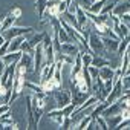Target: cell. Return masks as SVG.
Segmentation results:
<instances>
[{
	"label": "cell",
	"instance_id": "6da1fadb",
	"mask_svg": "<svg viewBox=\"0 0 130 130\" xmlns=\"http://www.w3.org/2000/svg\"><path fill=\"white\" fill-rule=\"evenodd\" d=\"M89 49H90V52L93 55H103V57H106V54H107V51L104 47V43H103V38L96 32H90L89 34Z\"/></svg>",
	"mask_w": 130,
	"mask_h": 130
},
{
	"label": "cell",
	"instance_id": "7a4b0ae2",
	"mask_svg": "<svg viewBox=\"0 0 130 130\" xmlns=\"http://www.w3.org/2000/svg\"><path fill=\"white\" fill-rule=\"evenodd\" d=\"M52 96H54V100L57 103V109H61V107L72 103V93L69 90H63V89L60 90V87L52 92Z\"/></svg>",
	"mask_w": 130,
	"mask_h": 130
},
{
	"label": "cell",
	"instance_id": "3957f363",
	"mask_svg": "<svg viewBox=\"0 0 130 130\" xmlns=\"http://www.w3.org/2000/svg\"><path fill=\"white\" fill-rule=\"evenodd\" d=\"M34 28L31 26H26V28H22V26H11L9 29H6L5 32H2V35L5 37V40H12L15 37H22V35H26V34H32Z\"/></svg>",
	"mask_w": 130,
	"mask_h": 130
},
{
	"label": "cell",
	"instance_id": "277c9868",
	"mask_svg": "<svg viewBox=\"0 0 130 130\" xmlns=\"http://www.w3.org/2000/svg\"><path fill=\"white\" fill-rule=\"evenodd\" d=\"M110 19L113 20V31H115V34L118 35V38H119V40H121V38H125V37H128V35H130L128 26H127L124 22H121L118 15H115V14H112V12H110Z\"/></svg>",
	"mask_w": 130,
	"mask_h": 130
},
{
	"label": "cell",
	"instance_id": "5b68a950",
	"mask_svg": "<svg viewBox=\"0 0 130 130\" xmlns=\"http://www.w3.org/2000/svg\"><path fill=\"white\" fill-rule=\"evenodd\" d=\"M44 63V49H43V44H37L34 47V72H40L41 66Z\"/></svg>",
	"mask_w": 130,
	"mask_h": 130
},
{
	"label": "cell",
	"instance_id": "8992f818",
	"mask_svg": "<svg viewBox=\"0 0 130 130\" xmlns=\"http://www.w3.org/2000/svg\"><path fill=\"white\" fill-rule=\"evenodd\" d=\"M122 78V77H121ZM116 80L115 83H113V87H112V90L109 92V95L106 96V101L110 104V103H113V101H116L121 95H122V89H124V84H122V80Z\"/></svg>",
	"mask_w": 130,
	"mask_h": 130
},
{
	"label": "cell",
	"instance_id": "52a82bcc",
	"mask_svg": "<svg viewBox=\"0 0 130 130\" xmlns=\"http://www.w3.org/2000/svg\"><path fill=\"white\" fill-rule=\"evenodd\" d=\"M60 51L64 52V54H68V55H71V57H75V55L81 51V47H80V44L75 43V41H64V43H61Z\"/></svg>",
	"mask_w": 130,
	"mask_h": 130
},
{
	"label": "cell",
	"instance_id": "ba28073f",
	"mask_svg": "<svg viewBox=\"0 0 130 130\" xmlns=\"http://www.w3.org/2000/svg\"><path fill=\"white\" fill-rule=\"evenodd\" d=\"M101 38H103L106 51L110 52V54H116V49H118V44H119V38H113V37H109V35H101Z\"/></svg>",
	"mask_w": 130,
	"mask_h": 130
},
{
	"label": "cell",
	"instance_id": "9c48e42d",
	"mask_svg": "<svg viewBox=\"0 0 130 130\" xmlns=\"http://www.w3.org/2000/svg\"><path fill=\"white\" fill-rule=\"evenodd\" d=\"M25 106L28 112V128H37V122L34 119V112H32V104H31V95L25 98Z\"/></svg>",
	"mask_w": 130,
	"mask_h": 130
},
{
	"label": "cell",
	"instance_id": "30bf717a",
	"mask_svg": "<svg viewBox=\"0 0 130 130\" xmlns=\"http://www.w3.org/2000/svg\"><path fill=\"white\" fill-rule=\"evenodd\" d=\"M41 84V89H43V92H46L47 95H51L55 89H58V87H61V84L52 77V78H49V80H46V81H41L40 83Z\"/></svg>",
	"mask_w": 130,
	"mask_h": 130
},
{
	"label": "cell",
	"instance_id": "8fae6325",
	"mask_svg": "<svg viewBox=\"0 0 130 130\" xmlns=\"http://www.w3.org/2000/svg\"><path fill=\"white\" fill-rule=\"evenodd\" d=\"M20 64L26 68V71H34V54H28V52H22V57L19 60Z\"/></svg>",
	"mask_w": 130,
	"mask_h": 130
},
{
	"label": "cell",
	"instance_id": "7c38bea8",
	"mask_svg": "<svg viewBox=\"0 0 130 130\" xmlns=\"http://www.w3.org/2000/svg\"><path fill=\"white\" fill-rule=\"evenodd\" d=\"M98 77L103 78V80H113V77H115V68L113 66L98 68Z\"/></svg>",
	"mask_w": 130,
	"mask_h": 130
},
{
	"label": "cell",
	"instance_id": "4fadbf2b",
	"mask_svg": "<svg viewBox=\"0 0 130 130\" xmlns=\"http://www.w3.org/2000/svg\"><path fill=\"white\" fill-rule=\"evenodd\" d=\"M20 57H22V51H15V52H6V54L2 57V60L5 61V64L8 66V64L17 63V61L20 60Z\"/></svg>",
	"mask_w": 130,
	"mask_h": 130
},
{
	"label": "cell",
	"instance_id": "5bb4252c",
	"mask_svg": "<svg viewBox=\"0 0 130 130\" xmlns=\"http://www.w3.org/2000/svg\"><path fill=\"white\" fill-rule=\"evenodd\" d=\"M92 66L95 68H103V66H112V63L107 57H103V55H93L92 58ZM115 68V66H113Z\"/></svg>",
	"mask_w": 130,
	"mask_h": 130
},
{
	"label": "cell",
	"instance_id": "9a60e30c",
	"mask_svg": "<svg viewBox=\"0 0 130 130\" xmlns=\"http://www.w3.org/2000/svg\"><path fill=\"white\" fill-rule=\"evenodd\" d=\"M75 17H77V20H78V23H80V26L81 28H84L86 29V25H87V22H89V19L86 17V11L78 5L77 6V9H75Z\"/></svg>",
	"mask_w": 130,
	"mask_h": 130
},
{
	"label": "cell",
	"instance_id": "2e32d148",
	"mask_svg": "<svg viewBox=\"0 0 130 130\" xmlns=\"http://www.w3.org/2000/svg\"><path fill=\"white\" fill-rule=\"evenodd\" d=\"M15 20H17V17H15V15H12V14L9 12V14L2 20V25H0V32H5L6 29H9L11 26H14Z\"/></svg>",
	"mask_w": 130,
	"mask_h": 130
},
{
	"label": "cell",
	"instance_id": "e0dca14e",
	"mask_svg": "<svg viewBox=\"0 0 130 130\" xmlns=\"http://www.w3.org/2000/svg\"><path fill=\"white\" fill-rule=\"evenodd\" d=\"M47 116H49L51 119H54L58 125H61V122H63V119H64L63 109H54V110H51V112L47 113Z\"/></svg>",
	"mask_w": 130,
	"mask_h": 130
},
{
	"label": "cell",
	"instance_id": "ac0fdd59",
	"mask_svg": "<svg viewBox=\"0 0 130 130\" xmlns=\"http://www.w3.org/2000/svg\"><path fill=\"white\" fill-rule=\"evenodd\" d=\"M128 41H130V35L119 40V44H118V49H116V55H118L119 60L122 58V55H124V52H125V49H127V46H128Z\"/></svg>",
	"mask_w": 130,
	"mask_h": 130
},
{
	"label": "cell",
	"instance_id": "d6986e66",
	"mask_svg": "<svg viewBox=\"0 0 130 130\" xmlns=\"http://www.w3.org/2000/svg\"><path fill=\"white\" fill-rule=\"evenodd\" d=\"M25 40V35L22 37H15L12 40H9V49L8 52H15V51H20V46H22V41Z\"/></svg>",
	"mask_w": 130,
	"mask_h": 130
},
{
	"label": "cell",
	"instance_id": "ffe728a7",
	"mask_svg": "<svg viewBox=\"0 0 130 130\" xmlns=\"http://www.w3.org/2000/svg\"><path fill=\"white\" fill-rule=\"evenodd\" d=\"M47 2L49 0H37L35 2V9H37V15H38L40 20L43 19V14H44V9L47 6Z\"/></svg>",
	"mask_w": 130,
	"mask_h": 130
},
{
	"label": "cell",
	"instance_id": "44dd1931",
	"mask_svg": "<svg viewBox=\"0 0 130 130\" xmlns=\"http://www.w3.org/2000/svg\"><path fill=\"white\" fill-rule=\"evenodd\" d=\"M44 35H46V32H37V34H32L31 40H28V41H29V44H31L32 47H35L37 44H40V43L43 41Z\"/></svg>",
	"mask_w": 130,
	"mask_h": 130
},
{
	"label": "cell",
	"instance_id": "7402d4cb",
	"mask_svg": "<svg viewBox=\"0 0 130 130\" xmlns=\"http://www.w3.org/2000/svg\"><path fill=\"white\" fill-rule=\"evenodd\" d=\"M25 89H26V90H31L32 93H40V92H43L41 84H35V83L28 81V80H25Z\"/></svg>",
	"mask_w": 130,
	"mask_h": 130
},
{
	"label": "cell",
	"instance_id": "603a6c76",
	"mask_svg": "<svg viewBox=\"0 0 130 130\" xmlns=\"http://www.w3.org/2000/svg\"><path fill=\"white\" fill-rule=\"evenodd\" d=\"M0 124H2L3 127H5V125H14V124H15L14 119L11 118V110L6 112V113H3V115H0Z\"/></svg>",
	"mask_w": 130,
	"mask_h": 130
},
{
	"label": "cell",
	"instance_id": "cb8c5ba5",
	"mask_svg": "<svg viewBox=\"0 0 130 130\" xmlns=\"http://www.w3.org/2000/svg\"><path fill=\"white\" fill-rule=\"evenodd\" d=\"M92 58H93V54L92 52H83L81 51V63H83V66H90L92 64Z\"/></svg>",
	"mask_w": 130,
	"mask_h": 130
},
{
	"label": "cell",
	"instance_id": "d4e9b609",
	"mask_svg": "<svg viewBox=\"0 0 130 130\" xmlns=\"http://www.w3.org/2000/svg\"><path fill=\"white\" fill-rule=\"evenodd\" d=\"M115 5H116L115 0H107V2L104 3V6H103V9H101V12H100V14H110V12L113 11Z\"/></svg>",
	"mask_w": 130,
	"mask_h": 130
},
{
	"label": "cell",
	"instance_id": "484cf974",
	"mask_svg": "<svg viewBox=\"0 0 130 130\" xmlns=\"http://www.w3.org/2000/svg\"><path fill=\"white\" fill-rule=\"evenodd\" d=\"M95 122H96L98 128H103V130H107V128H109V124H107V121H106V118H104L103 115L95 116Z\"/></svg>",
	"mask_w": 130,
	"mask_h": 130
},
{
	"label": "cell",
	"instance_id": "4316f807",
	"mask_svg": "<svg viewBox=\"0 0 130 130\" xmlns=\"http://www.w3.org/2000/svg\"><path fill=\"white\" fill-rule=\"evenodd\" d=\"M20 51L22 52H28V54H34V47L29 44V41L25 38L23 41H22V46H20Z\"/></svg>",
	"mask_w": 130,
	"mask_h": 130
},
{
	"label": "cell",
	"instance_id": "83f0119b",
	"mask_svg": "<svg viewBox=\"0 0 130 130\" xmlns=\"http://www.w3.org/2000/svg\"><path fill=\"white\" fill-rule=\"evenodd\" d=\"M9 110H11V104H8V103H2V104H0V115H3V113H6Z\"/></svg>",
	"mask_w": 130,
	"mask_h": 130
},
{
	"label": "cell",
	"instance_id": "f1b7e54d",
	"mask_svg": "<svg viewBox=\"0 0 130 130\" xmlns=\"http://www.w3.org/2000/svg\"><path fill=\"white\" fill-rule=\"evenodd\" d=\"M87 69H89V74H90V77L92 78H96L98 77V68H95V66H87Z\"/></svg>",
	"mask_w": 130,
	"mask_h": 130
},
{
	"label": "cell",
	"instance_id": "f546056e",
	"mask_svg": "<svg viewBox=\"0 0 130 130\" xmlns=\"http://www.w3.org/2000/svg\"><path fill=\"white\" fill-rule=\"evenodd\" d=\"M11 14H12V15H15V17L19 19V17L22 15V8H19V6H14V8L11 9Z\"/></svg>",
	"mask_w": 130,
	"mask_h": 130
},
{
	"label": "cell",
	"instance_id": "4dcf8cb0",
	"mask_svg": "<svg viewBox=\"0 0 130 130\" xmlns=\"http://www.w3.org/2000/svg\"><path fill=\"white\" fill-rule=\"evenodd\" d=\"M49 2H58V0H49Z\"/></svg>",
	"mask_w": 130,
	"mask_h": 130
},
{
	"label": "cell",
	"instance_id": "1f68e13d",
	"mask_svg": "<svg viewBox=\"0 0 130 130\" xmlns=\"http://www.w3.org/2000/svg\"><path fill=\"white\" fill-rule=\"evenodd\" d=\"M0 128H3V125H2V124H0Z\"/></svg>",
	"mask_w": 130,
	"mask_h": 130
},
{
	"label": "cell",
	"instance_id": "d6a6232c",
	"mask_svg": "<svg viewBox=\"0 0 130 130\" xmlns=\"http://www.w3.org/2000/svg\"><path fill=\"white\" fill-rule=\"evenodd\" d=\"M128 31H130V25H128Z\"/></svg>",
	"mask_w": 130,
	"mask_h": 130
},
{
	"label": "cell",
	"instance_id": "836d02e7",
	"mask_svg": "<svg viewBox=\"0 0 130 130\" xmlns=\"http://www.w3.org/2000/svg\"><path fill=\"white\" fill-rule=\"evenodd\" d=\"M0 25H2V22H0Z\"/></svg>",
	"mask_w": 130,
	"mask_h": 130
}]
</instances>
